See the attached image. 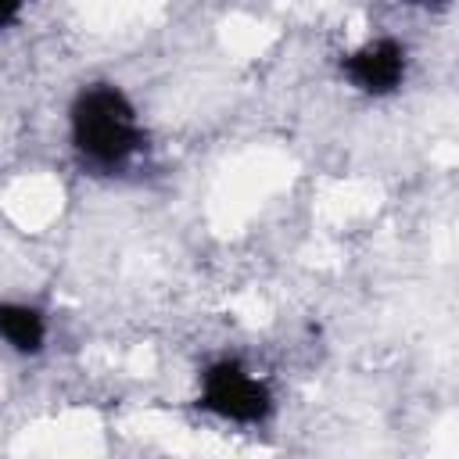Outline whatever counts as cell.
I'll list each match as a JSON object with an SVG mask.
<instances>
[{
  "mask_svg": "<svg viewBox=\"0 0 459 459\" xmlns=\"http://www.w3.org/2000/svg\"><path fill=\"white\" fill-rule=\"evenodd\" d=\"M68 133L75 154L100 172L126 169L143 147L140 115L115 82H90L79 90L68 111Z\"/></svg>",
  "mask_w": 459,
  "mask_h": 459,
  "instance_id": "cell-1",
  "label": "cell"
},
{
  "mask_svg": "<svg viewBox=\"0 0 459 459\" xmlns=\"http://www.w3.org/2000/svg\"><path fill=\"white\" fill-rule=\"evenodd\" d=\"M22 7H25V0H0V32H4L7 25H14V22H18Z\"/></svg>",
  "mask_w": 459,
  "mask_h": 459,
  "instance_id": "cell-5",
  "label": "cell"
},
{
  "mask_svg": "<svg viewBox=\"0 0 459 459\" xmlns=\"http://www.w3.org/2000/svg\"><path fill=\"white\" fill-rule=\"evenodd\" d=\"M197 405L230 423H262L273 412V391L265 387V380L251 377L237 359H222L201 373Z\"/></svg>",
  "mask_w": 459,
  "mask_h": 459,
  "instance_id": "cell-2",
  "label": "cell"
},
{
  "mask_svg": "<svg viewBox=\"0 0 459 459\" xmlns=\"http://www.w3.org/2000/svg\"><path fill=\"white\" fill-rule=\"evenodd\" d=\"M405 68H409L405 47L398 39H391V36H377V39L362 43L359 50H351L341 61L344 79L359 93H366V97H387V93H394L405 82Z\"/></svg>",
  "mask_w": 459,
  "mask_h": 459,
  "instance_id": "cell-3",
  "label": "cell"
},
{
  "mask_svg": "<svg viewBox=\"0 0 459 459\" xmlns=\"http://www.w3.org/2000/svg\"><path fill=\"white\" fill-rule=\"evenodd\" d=\"M0 341H7L18 355H39L47 344V319L36 305L0 301Z\"/></svg>",
  "mask_w": 459,
  "mask_h": 459,
  "instance_id": "cell-4",
  "label": "cell"
},
{
  "mask_svg": "<svg viewBox=\"0 0 459 459\" xmlns=\"http://www.w3.org/2000/svg\"><path fill=\"white\" fill-rule=\"evenodd\" d=\"M420 4H448V0H420Z\"/></svg>",
  "mask_w": 459,
  "mask_h": 459,
  "instance_id": "cell-6",
  "label": "cell"
}]
</instances>
